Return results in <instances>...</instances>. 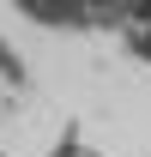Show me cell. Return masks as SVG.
Returning a JSON list of instances; mask_svg holds the SVG:
<instances>
[{
	"instance_id": "obj_1",
	"label": "cell",
	"mask_w": 151,
	"mask_h": 157,
	"mask_svg": "<svg viewBox=\"0 0 151 157\" xmlns=\"http://www.w3.org/2000/svg\"><path fill=\"white\" fill-rule=\"evenodd\" d=\"M127 42H133V55H139V60H151V24H133Z\"/></svg>"
},
{
	"instance_id": "obj_2",
	"label": "cell",
	"mask_w": 151,
	"mask_h": 157,
	"mask_svg": "<svg viewBox=\"0 0 151 157\" xmlns=\"http://www.w3.org/2000/svg\"><path fill=\"white\" fill-rule=\"evenodd\" d=\"M0 157H6V151H0Z\"/></svg>"
}]
</instances>
